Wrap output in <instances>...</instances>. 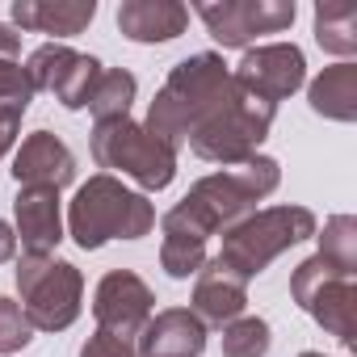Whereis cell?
Instances as JSON below:
<instances>
[{
  "label": "cell",
  "instance_id": "6da1fadb",
  "mask_svg": "<svg viewBox=\"0 0 357 357\" xmlns=\"http://www.w3.org/2000/svg\"><path fill=\"white\" fill-rule=\"evenodd\" d=\"M282 185V168L273 155H252L244 164H231L223 172H211L202 181L176 202L164 219H160V231H172V236H190V240H211V236H227L236 223H244L261 198H269L273 190Z\"/></svg>",
  "mask_w": 357,
  "mask_h": 357
},
{
  "label": "cell",
  "instance_id": "7a4b0ae2",
  "mask_svg": "<svg viewBox=\"0 0 357 357\" xmlns=\"http://www.w3.org/2000/svg\"><path fill=\"white\" fill-rule=\"evenodd\" d=\"M231 72L223 63V55L215 51H198L190 59H181L168 80L160 84L151 109H147V135H155L168 151H181L194 135V126H202L211 114H219L231 101Z\"/></svg>",
  "mask_w": 357,
  "mask_h": 357
},
{
  "label": "cell",
  "instance_id": "3957f363",
  "mask_svg": "<svg viewBox=\"0 0 357 357\" xmlns=\"http://www.w3.org/2000/svg\"><path fill=\"white\" fill-rule=\"evenodd\" d=\"M151 227H155V206L147 202V194L126 190L109 172L89 176L68 206V236L84 252H97L109 240H143L151 236Z\"/></svg>",
  "mask_w": 357,
  "mask_h": 357
},
{
  "label": "cell",
  "instance_id": "277c9868",
  "mask_svg": "<svg viewBox=\"0 0 357 357\" xmlns=\"http://www.w3.org/2000/svg\"><path fill=\"white\" fill-rule=\"evenodd\" d=\"M319 223L307 206H269V211H252L244 223H236L227 236H223V248H219V265L227 273H236L240 282H252L261 269H269L286 248L303 244V240H315Z\"/></svg>",
  "mask_w": 357,
  "mask_h": 357
},
{
  "label": "cell",
  "instance_id": "5b68a950",
  "mask_svg": "<svg viewBox=\"0 0 357 357\" xmlns=\"http://www.w3.org/2000/svg\"><path fill=\"white\" fill-rule=\"evenodd\" d=\"M93 160L97 168H109V176H130L143 194L168 190L176 176V151H168L155 135H147L143 122L130 118L93 122Z\"/></svg>",
  "mask_w": 357,
  "mask_h": 357
},
{
  "label": "cell",
  "instance_id": "8992f818",
  "mask_svg": "<svg viewBox=\"0 0 357 357\" xmlns=\"http://www.w3.org/2000/svg\"><path fill=\"white\" fill-rule=\"evenodd\" d=\"M273 114H278V105H269V101H261V97H252L248 89L236 84L231 101L219 114H211L202 126H194L190 147H194V155H202L211 164H223V168L244 164L265 143V135L273 126Z\"/></svg>",
  "mask_w": 357,
  "mask_h": 357
},
{
  "label": "cell",
  "instance_id": "52a82bcc",
  "mask_svg": "<svg viewBox=\"0 0 357 357\" xmlns=\"http://www.w3.org/2000/svg\"><path fill=\"white\" fill-rule=\"evenodd\" d=\"M17 294L34 332H63L76 324L84 303V278L72 261L59 257H22L17 261Z\"/></svg>",
  "mask_w": 357,
  "mask_h": 357
},
{
  "label": "cell",
  "instance_id": "ba28073f",
  "mask_svg": "<svg viewBox=\"0 0 357 357\" xmlns=\"http://www.w3.org/2000/svg\"><path fill=\"white\" fill-rule=\"evenodd\" d=\"M290 298L328 332L336 336L344 349L353 344V319H357V286L349 273H340L336 265H328L319 252L307 257L294 273H290Z\"/></svg>",
  "mask_w": 357,
  "mask_h": 357
},
{
  "label": "cell",
  "instance_id": "9c48e42d",
  "mask_svg": "<svg viewBox=\"0 0 357 357\" xmlns=\"http://www.w3.org/2000/svg\"><path fill=\"white\" fill-rule=\"evenodd\" d=\"M101 63L93 55H80L63 43H47L30 55L26 76L34 84V93H51L63 109H89V97L101 80Z\"/></svg>",
  "mask_w": 357,
  "mask_h": 357
},
{
  "label": "cell",
  "instance_id": "30bf717a",
  "mask_svg": "<svg viewBox=\"0 0 357 357\" xmlns=\"http://www.w3.org/2000/svg\"><path fill=\"white\" fill-rule=\"evenodd\" d=\"M294 0H223V5H198L211 38L227 47H248L257 34H282L294 26Z\"/></svg>",
  "mask_w": 357,
  "mask_h": 357
},
{
  "label": "cell",
  "instance_id": "8fae6325",
  "mask_svg": "<svg viewBox=\"0 0 357 357\" xmlns=\"http://www.w3.org/2000/svg\"><path fill=\"white\" fill-rule=\"evenodd\" d=\"M231 80L240 89H248L252 97L278 105L286 97H294L307 80V59L294 43H265V47H248L240 68L231 72Z\"/></svg>",
  "mask_w": 357,
  "mask_h": 357
},
{
  "label": "cell",
  "instance_id": "7c38bea8",
  "mask_svg": "<svg viewBox=\"0 0 357 357\" xmlns=\"http://www.w3.org/2000/svg\"><path fill=\"white\" fill-rule=\"evenodd\" d=\"M151 307H155L151 286L139 273H130V269H114V273H105L97 282L93 315H97L101 332H114L122 340H139L143 324L151 319Z\"/></svg>",
  "mask_w": 357,
  "mask_h": 357
},
{
  "label": "cell",
  "instance_id": "4fadbf2b",
  "mask_svg": "<svg viewBox=\"0 0 357 357\" xmlns=\"http://www.w3.org/2000/svg\"><path fill=\"white\" fill-rule=\"evenodd\" d=\"M13 181L22 190H63L76 181V155L59 135L34 130L13 155Z\"/></svg>",
  "mask_w": 357,
  "mask_h": 357
},
{
  "label": "cell",
  "instance_id": "5bb4252c",
  "mask_svg": "<svg viewBox=\"0 0 357 357\" xmlns=\"http://www.w3.org/2000/svg\"><path fill=\"white\" fill-rule=\"evenodd\" d=\"M135 349H139V357H202L206 353V324L190 307L155 311L143 324Z\"/></svg>",
  "mask_w": 357,
  "mask_h": 357
},
{
  "label": "cell",
  "instance_id": "9a60e30c",
  "mask_svg": "<svg viewBox=\"0 0 357 357\" xmlns=\"http://www.w3.org/2000/svg\"><path fill=\"white\" fill-rule=\"evenodd\" d=\"M13 236L30 257H51L63 240V215H59V190H17L13 202Z\"/></svg>",
  "mask_w": 357,
  "mask_h": 357
},
{
  "label": "cell",
  "instance_id": "2e32d148",
  "mask_svg": "<svg viewBox=\"0 0 357 357\" xmlns=\"http://www.w3.org/2000/svg\"><path fill=\"white\" fill-rule=\"evenodd\" d=\"M202 324L227 328L231 319H240L248 311V282H240L236 273H227L219 261H206L198 269V286H194V307H190Z\"/></svg>",
  "mask_w": 357,
  "mask_h": 357
},
{
  "label": "cell",
  "instance_id": "e0dca14e",
  "mask_svg": "<svg viewBox=\"0 0 357 357\" xmlns=\"http://www.w3.org/2000/svg\"><path fill=\"white\" fill-rule=\"evenodd\" d=\"M190 26V9L176 0H122L118 30L130 43H172Z\"/></svg>",
  "mask_w": 357,
  "mask_h": 357
},
{
  "label": "cell",
  "instance_id": "ac0fdd59",
  "mask_svg": "<svg viewBox=\"0 0 357 357\" xmlns=\"http://www.w3.org/2000/svg\"><path fill=\"white\" fill-rule=\"evenodd\" d=\"M97 17V0H17L13 22L34 34H55V38H76L89 30Z\"/></svg>",
  "mask_w": 357,
  "mask_h": 357
},
{
  "label": "cell",
  "instance_id": "d6986e66",
  "mask_svg": "<svg viewBox=\"0 0 357 357\" xmlns=\"http://www.w3.org/2000/svg\"><path fill=\"white\" fill-rule=\"evenodd\" d=\"M307 101L328 122H353L357 118V63H332V68H324L311 80Z\"/></svg>",
  "mask_w": 357,
  "mask_h": 357
},
{
  "label": "cell",
  "instance_id": "ffe728a7",
  "mask_svg": "<svg viewBox=\"0 0 357 357\" xmlns=\"http://www.w3.org/2000/svg\"><path fill=\"white\" fill-rule=\"evenodd\" d=\"M315 43L328 55H340V63H349V55L357 51V5L353 0H319L315 5Z\"/></svg>",
  "mask_w": 357,
  "mask_h": 357
},
{
  "label": "cell",
  "instance_id": "44dd1931",
  "mask_svg": "<svg viewBox=\"0 0 357 357\" xmlns=\"http://www.w3.org/2000/svg\"><path fill=\"white\" fill-rule=\"evenodd\" d=\"M139 93V80L126 72V68H105L93 97H89V109H93V122H114V118H130V101Z\"/></svg>",
  "mask_w": 357,
  "mask_h": 357
},
{
  "label": "cell",
  "instance_id": "7402d4cb",
  "mask_svg": "<svg viewBox=\"0 0 357 357\" xmlns=\"http://www.w3.org/2000/svg\"><path fill=\"white\" fill-rule=\"evenodd\" d=\"M319 257L328 265H336L340 273H357V219L353 215H336L324 223V236H319Z\"/></svg>",
  "mask_w": 357,
  "mask_h": 357
},
{
  "label": "cell",
  "instance_id": "603a6c76",
  "mask_svg": "<svg viewBox=\"0 0 357 357\" xmlns=\"http://www.w3.org/2000/svg\"><path fill=\"white\" fill-rule=\"evenodd\" d=\"M30 101H34V84H30L26 68L17 59L0 55V122H17L22 126V114L30 109Z\"/></svg>",
  "mask_w": 357,
  "mask_h": 357
},
{
  "label": "cell",
  "instance_id": "cb8c5ba5",
  "mask_svg": "<svg viewBox=\"0 0 357 357\" xmlns=\"http://www.w3.org/2000/svg\"><path fill=\"white\" fill-rule=\"evenodd\" d=\"M269 344L273 336L261 315H240L223 328V357H265Z\"/></svg>",
  "mask_w": 357,
  "mask_h": 357
},
{
  "label": "cell",
  "instance_id": "d4e9b609",
  "mask_svg": "<svg viewBox=\"0 0 357 357\" xmlns=\"http://www.w3.org/2000/svg\"><path fill=\"white\" fill-rule=\"evenodd\" d=\"M160 265H164V273L176 278V282L198 278V269L206 265V244H202V240H190V236L164 231V240H160Z\"/></svg>",
  "mask_w": 357,
  "mask_h": 357
},
{
  "label": "cell",
  "instance_id": "484cf974",
  "mask_svg": "<svg viewBox=\"0 0 357 357\" xmlns=\"http://www.w3.org/2000/svg\"><path fill=\"white\" fill-rule=\"evenodd\" d=\"M30 340H34V324L26 319L22 303H13V298L0 294V357L22 353Z\"/></svg>",
  "mask_w": 357,
  "mask_h": 357
},
{
  "label": "cell",
  "instance_id": "4316f807",
  "mask_svg": "<svg viewBox=\"0 0 357 357\" xmlns=\"http://www.w3.org/2000/svg\"><path fill=\"white\" fill-rule=\"evenodd\" d=\"M80 357H139V349H135V340H122V336L97 328V332L80 344Z\"/></svg>",
  "mask_w": 357,
  "mask_h": 357
},
{
  "label": "cell",
  "instance_id": "83f0119b",
  "mask_svg": "<svg viewBox=\"0 0 357 357\" xmlns=\"http://www.w3.org/2000/svg\"><path fill=\"white\" fill-rule=\"evenodd\" d=\"M17 257V236H13V227L0 219V265H9Z\"/></svg>",
  "mask_w": 357,
  "mask_h": 357
},
{
  "label": "cell",
  "instance_id": "f1b7e54d",
  "mask_svg": "<svg viewBox=\"0 0 357 357\" xmlns=\"http://www.w3.org/2000/svg\"><path fill=\"white\" fill-rule=\"evenodd\" d=\"M0 55H5V59L22 55V34H13V26H0Z\"/></svg>",
  "mask_w": 357,
  "mask_h": 357
},
{
  "label": "cell",
  "instance_id": "f546056e",
  "mask_svg": "<svg viewBox=\"0 0 357 357\" xmlns=\"http://www.w3.org/2000/svg\"><path fill=\"white\" fill-rule=\"evenodd\" d=\"M13 139H17V122H0V160L9 155V147H13Z\"/></svg>",
  "mask_w": 357,
  "mask_h": 357
},
{
  "label": "cell",
  "instance_id": "4dcf8cb0",
  "mask_svg": "<svg viewBox=\"0 0 357 357\" xmlns=\"http://www.w3.org/2000/svg\"><path fill=\"white\" fill-rule=\"evenodd\" d=\"M298 357H324V353H315V349H307V353H298Z\"/></svg>",
  "mask_w": 357,
  "mask_h": 357
}]
</instances>
